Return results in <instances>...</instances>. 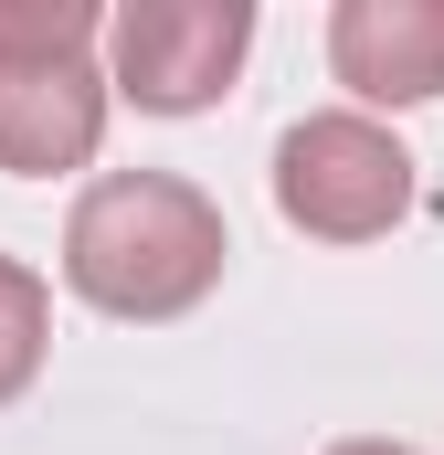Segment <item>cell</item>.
<instances>
[{"mask_svg":"<svg viewBox=\"0 0 444 455\" xmlns=\"http://www.w3.org/2000/svg\"><path fill=\"white\" fill-rule=\"evenodd\" d=\"M329 64L370 107H424L444 96V0H338Z\"/></svg>","mask_w":444,"mask_h":455,"instance_id":"277c9868","label":"cell"},{"mask_svg":"<svg viewBox=\"0 0 444 455\" xmlns=\"http://www.w3.org/2000/svg\"><path fill=\"white\" fill-rule=\"evenodd\" d=\"M275 212L318 243H370L413 212V148L370 116H307L275 138Z\"/></svg>","mask_w":444,"mask_h":455,"instance_id":"7a4b0ae2","label":"cell"},{"mask_svg":"<svg viewBox=\"0 0 444 455\" xmlns=\"http://www.w3.org/2000/svg\"><path fill=\"white\" fill-rule=\"evenodd\" d=\"M107 43H116V85L148 116H202L254 43V11L243 0H127Z\"/></svg>","mask_w":444,"mask_h":455,"instance_id":"3957f363","label":"cell"},{"mask_svg":"<svg viewBox=\"0 0 444 455\" xmlns=\"http://www.w3.org/2000/svg\"><path fill=\"white\" fill-rule=\"evenodd\" d=\"M329 455H413V445H370V435H349V445H329Z\"/></svg>","mask_w":444,"mask_h":455,"instance_id":"ba28073f","label":"cell"},{"mask_svg":"<svg viewBox=\"0 0 444 455\" xmlns=\"http://www.w3.org/2000/svg\"><path fill=\"white\" fill-rule=\"evenodd\" d=\"M222 254H233V233L191 180L116 170L64 223V286L107 318H191L222 286Z\"/></svg>","mask_w":444,"mask_h":455,"instance_id":"6da1fadb","label":"cell"},{"mask_svg":"<svg viewBox=\"0 0 444 455\" xmlns=\"http://www.w3.org/2000/svg\"><path fill=\"white\" fill-rule=\"evenodd\" d=\"M96 138H107L96 64H0V170L53 180V170H85Z\"/></svg>","mask_w":444,"mask_h":455,"instance_id":"5b68a950","label":"cell"},{"mask_svg":"<svg viewBox=\"0 0 444 455\" xmlns=\"http://www.w3.org/2000/svg\"><path fill=\"white\" fill-rule=\"evenodd\" d=\"M43 329H53L43 275H32L21 254H0V403H21V392H32V371H43Z\"/></svg>","mask_w":444,"mask_h":455,"instance_id":"52a82bcc","label":"cell"},{"mask_svg":"<svg viewBox=\"0 0 444 455\" xmlns=\"http://www.w3.org/2000/svg\"><path fill=\"white\" fill-rule=\"evenodd\" d=\"M96 0H0V64H85Z\"/></svg>","mask_w":444,"mask_h":455,"instance_id":"8992f818","label":"cell"}]
</instances>
